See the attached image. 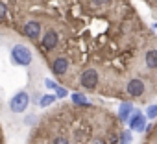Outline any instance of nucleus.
Here are the masks:
<instances>
[{
	"instance_id": "f257e3e1",
	"label": "nucleus",
	"mask_w": 157,
	"mask_h": 144,
	"mask_svg": "<svg viewBox=\"0 0 157 144\" xmlns=\"http://www.w3.org/2000/svg\"><path fill=\"white\" fill-rule=\"evenodd\" d=\"M11 59H13V63L19 65V66H28V65L32 63V52H30V48L24 46V44H15V46L11 48Z\"/></svg>"
},
{
	"instance_id": "f03ea898",
	"label": "nucleus",
	"mask_w": 157,
	"mask_h": 144,
	"mask_svg": "<svg viewBox=\"0 0 157 144\" xmlns=\"http://www.w3.org/2000/svg\"><path fill=\"white\" fill-rule=\"evenodd\" d=\"M28 105H30V96H28V93H26V91L17 93V94L10 100V111H11V113H15V115L24 113V111L28 109Z\"/></svg>"
},
{
	"instance_id": "7ed1b4c3",
	"label": "nucleus",
	"mask_w": 157,
	"mask_h": 144,
	"mask_svg": "<svg viewBox=\"0 0 157 144\" xmlns=\"http://www.w3.org/2000/svg\"><path fill=\"white\" fill-rule=\"evenodd\" d=\"M22 33H24L28 39H32L33 43H39V39H41V35H43V24H41L37 19H32V21L24 22Z\"/></svg>"
},
{
	"instance_id": "20e7f679",
	"label": "nucleus",
	"mask_w": 157,
	"mask_h": 144,
	"mask_svg": "<svg viewBox=\"0 0 157 144\" xmlns=\"http://www.w3.org/2000/svg\"><path fill=\"white\" fill-rule=\"evenodd\" d=\"M129 126H131V129H135V131H142V129H144V116L140 115V111L135 109V115H133V118L129 120Z\"/></svg>"
},
{
	"instance_id": "39448f33",
	"label": "nucleus",
	"mask_w": 157,
	"mask_h": 144,
	"mask_svg": "<svg viewBox=\"0 0 157 144\" xmlns=\"http://www.w3.org/2000/svg\"><path fill=\"white\" fill-rule=\"evenodd\" d=\"M131 109H133L131 104H129V102H124V104L120 105V115H118V118H120L122 122H126L128 116H129V113H131Z\"/></svg>"
},
{
	"instance_id": "423d86ee",
	"label": "nucleus",
	"mask_w": 157,
	"mask_h": 144,
	"mask_svg": "<svg viewBox=\"0 0 157 144\" xmlns=\"http://www.w3.org/2000/svg\"><path fill=\"white\" fill-rule=\"evenodd\" d=\"M57 100V96L56 94H44V96H41V100H39V107H48V105H52L54 102Z\"/></svg>"
},
{
	"instance_id": "0eeeda50",
	"label": "nucleus",
	"mask_w": 157,
	"mask_h": 144,
	"mask_svg": "<svg viewBox=\"0 0 157 144\" xmlns=\"http://www.w3.org/2000/svg\"><path fill=\"white\" fill-rule=\"evenodd\" d=\"M118 144H131V133L122 129L120 131V138H118Z\"/></svg>"
},
{
	"instance_id": "6e6552de",
	"label": "nucleus",
	"mask_w": 157,
	"mask_h": 144,
	"mask_svg": "<svg viewBox=\"0 0 157 144\" xmlns=\"http://www.w3.org/2000/svg\"><path fill=\"white\" fill-rule=\"evenodd\" d=\"M72 102L74 104H87V100H85V96L82 93H74L72 94Z\"/></svg>"
},
{
	"instance_id": "1a4fd4ad",
	"label": "nucleus",
	"mask_w": 157,
	"mask_h": 144,
	"mask_svg": "<svg viewBox=\"0 0 157 144\" xmlns=\"http://www.w3.org/2000/svg\"><path fill=\"white\" fill-rule=\"evenodd\" d=\"M8 15V4L4 2V0H0V21H4Z\"/></svg>"
},
{
	"instance_id": "9d476101",
	"label": "nucleus",
	"mask_w": 157,
	"mask_h": 144,
	"mask_svg": "<svg viewBox=\"0 0 157 144\" xmlns=\"http://www.w3.org/2000/svg\"><path fill=\"white\" fill-rule=\"evenodd\" d=\"M146 116L148 118H157V105H150L148 111H146Z\"/></svg>"
},
{
	"instance_id": "9b49d317",
	"label": "nucleus",
	"mask_w": 157,
	"mask_h": 144,
	"mask_svg": "<svg viewBox=\"0 0 157 144\" xmlns=\"http://www.w3.org/2000/svg\"><path fill=\"white\" fill-rule=\"evenodd\" d=\"M67 94H68V91H67V89H63V87H59V85L56 87V96H57V98H65Z\"/></svg>"
},
{
	"instance_id": "f8f14e48",
	"label": "nucleus",
	"mask_w": 157,
	"mask_h": 144,
	"mask_svg": "<svg viewBox=\"0 0 157 144\" xmlns=\"http://www.w3.org/2000/svg\"><path fill=\"white\" fill-rule=\"evenodd\" d=\"M44 85H46L48 89H54V91H56V87H57V83H56L54 80H50V78H48V80H44Z\"/></svg>"
},
{
	"instance_id": "ddd939ff",
	"label": "nucleus",
	"mask_w": 157,
	"mask_h": 144,
	"mask_svg": "<svg viewBox=\"0 0 157 144\" xmlns=\"http://www.w3.org/2000/svg\"><path fill=\"white\" fill-rule=\"evenodd\" d=\"M144 2L150 6V8H153V9H157V0H144Z\"/></svg>"
}]
</instances>
